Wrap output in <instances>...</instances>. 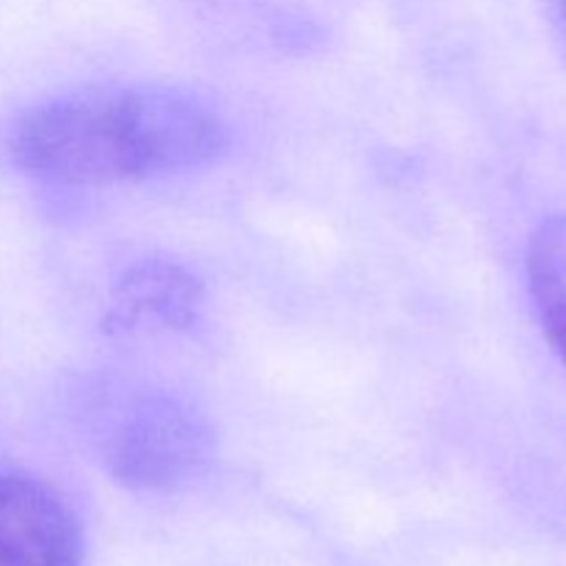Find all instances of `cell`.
Returning <instances> with one entry per match:
<instances>
[{"mask_svg": "<svg viewBox=\"0 0 566 566\" xmlns=\"http://www.w3.org/2000/svg\"><path fill=\"white\" fill-rule=\"evenodd\" d=\"M224 147L227 130L208 105L155 86L48 99L25 111L9 136L14 164L55 186H111L197 169Z\"/></svg>", "mask_w": 566, "mask_h": 566, "instance_id": "6da1fadb", "label": "cell"}, {"mask_svg": "<svg viewBox=\"0 0 566 566\" xmlns=\"http://www.w3.org/2000/svg\"><path fill=\"white\" fill-rule=\"evenodd\" d=\"M103 453L122 484L164 490L202 468L210 453V431L202 415L180 398L147 396L122 409Z\"/></svg>", "mask_w": 566, "mask_h": 566, "instance_id": "7a4b0ae2", "label": "cell"}, {"mask_svg": "<svg viewBox=\"0 0 566 566\" xmlns=\"http://www.w3.org/2000/svg\"><path fill=\"white\" fill-rule=\"evenodd\" d=\"M75 509L44 481L0 470V566H81Z\"/></svg>", "mask_w": 566, "mask_h": 566, "instance_id": "3957f363", "label": "cell"}, {"mask_svg": "<svg viewBox=\"0 0 566 566\" xmlns=\"http://www.w3.org/2000/svg\"><path fill=\"white\" fill-rule=\"evenodd\" d=\"M202 310V285L182 265L169 260H144L133 265L116 285L111 318L127 329L160 326L182 329Z\"/></svg>", "mask_w": 566, "mask_h": 566, "instance_id": "277c9868", "label": "cell"}, {"mask_svg": "<svg viewBox=\"0 0 566 566\" xmlns=\"http://www.w3.org/2000/svg\"><path fill=\"white\" fill-rule=\"evenodd\" d=\"M525 269L542 329L566 365V216H553L536 227Z\"/></svg>", "mask_w": 566, "mask_h": 566, "instance_id": "5b68a950", "label": "cell"}, {"mask_svg": "<svg viewBox=\"0 0 566 566\" xmlns=\"http://www.w3.org/2000/svg\"><path fill=\"white\" fill-rule=\"evenodd\" d=\"M564 3H566V0H564Z\"/></svg>", "mask_w": 566, "mask_h": 566, "instance_id": "8992f818", "label": "cell"}]
</instances>
